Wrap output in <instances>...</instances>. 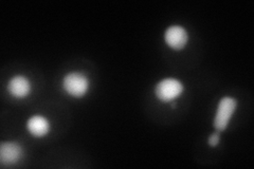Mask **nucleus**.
<instances>
[{
  "label": "nucleus",
  "mask_w": 254,
  "mask_h": 169,
  "mask_svg": "<svg viewBox=\"0 0 254 169\" xmlns=\"http://www.w3.org/2000/svg\"><path fill=\"white\" fill-rule=\"evenodd\" d=\"M182 91H184V86L178 79L175 78H165L156 87L157 98L164 103L176 100Z\"/></svg>",
  "instance_id": "1"
},
{
  "label": "nucleus",
  "mask_w": 254,
  "mask_h": 169,
  "mask_svg": "<svg viewBox=\"0 0 254 169\" xmlns=\"http://www.w3.org/2000/svg\"><path fill=\"white\" fill-rule=\"evenodd\" d=\"M23 156L19 144L14 142L2 143L0 146V162L3 166H13L17 164Z\"/></svg>",
  "instance_id": "4"
},
{
  "label": "nucleus",
  "mask_w": 254,
  "mask_h": 169,
  "mask_svg": "<svg viewBox=\"0 0 254 169\" xmlns=\"http://www.w3.org/2000/svg\"><path fill=\"white\" fill-rule=\"evenodd\" d=\"M188 32L180 26L170 27L165 32V42L175 50H181L188 44Z\"/></svg>",
  "instance_id": "5"
},
{
  "label": "nucleus",
  "mask_w": 254,
  "mask_h": 169,
  "mask_svg": "<svg viewBox=\"0 0 254 169\" xmlns=\"http://www.w3.org/2000/svg\"><path fill=\"white\" fill-rule=\"evenodd\" d=\"M219 141H220V135H219L218 132H215V133L211 134L210 139H209L210 146H213V147L216 146V145L219 143Z\"/></svg>",
  "instance_id": "8"
},
{
  "label": "nucleus",
  "mask_w": 254,
  "mask_h": 169,
  "mask_svg": "<svg viewBox=\"0 0 254 169\" xmlns=\"http://www.w3.org/2000/svg\"><path fill=\"white\" fill-rule=\"evenodd\" d=\"M7 90L14 98L23 99L30 93L31 86L29 80L25 76L17 75L10 80L9 85H7Z\"/></svg>",
  "instance_id": "6"
},
{
  "label": "nucleus",
  "mask_w": 254,
  "mask_h": 169,
  "mask_svg": "<svg viewBox=\"0 0 254 169\" xmlns=\"http://www.w3.org/2000/svg\"><path fill=\"white\" fill-rule=\"evenodd\" d=\"M237 106V102L232 98L221 99L218 104V109L216 112L215 119H214V127L217 131L225 130L232 114Z\"/></svg>",
  "instance_id": "2"
},
{
  "label": "nucleus",
  "mask_w": 254,
  "mask_h": 169,
  "mask_svg": "<svg viewBox=\"0 0 254 169\" xmlns=\"http://www.w3.org/2000/svg\"><path fill=\"white\" fill-rule=\"evenodd\" d=\"M28 130L32 135L36 136V138H41V136L46 135L50 130L49 122L44 116H32L27 123Z\"/></svg>",
  "instance_id": "7"
},
{
  "label": "nucleus",
  "mask_w": 254,
  "mask_h": 169,
  "mask_svg": "<svg viewBox=\"0 0 254 169\" xmlns=\"http://www.w3.org/2000/svg\"><path fill=\"white\" fill-rule=\"evenodd\" d=\"M88 79L87 77L78 72L67 74L64 78V89L65 91L74 96V98H81L84 96L88 90Z\"/></svg>",
  "instance_id": "3"
}]
</instances>
